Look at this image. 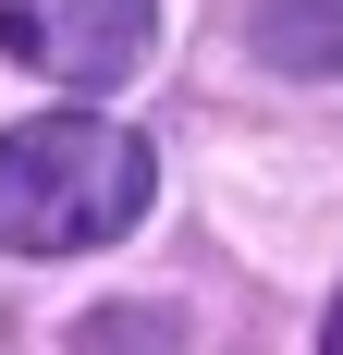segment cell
Wrapping results in <instances>:
<instances>
[{
	"mask_svg": "<svg viewBox=\"0 0 343 355\" xmlns=\"http://www.w3.org/2000/svg\"><path fill=\"white\" fill-rule=\"evenodd\" d=\"M147 196H160V159L110 110H37L0 135V245L12 257H99L147 220Z\"/></svg>",
	"mask_w": 343,
	"mask_h": 355,
	"instance_id": "6da1fadb",
	"label": "cell"
},
{
	"mask_svg": "<svg viewBox=\"0 0 343 355\" xmlns=\"http://www.w3.org/2000/svg\"><path fill=\"white\" fill-rule=\"evenodd\" d=\"M0 49L74 98H110L160 49V0H0Z\"/></svg>",
	"mask_w": 343,
	"mask_h": 355,
	"instance_id": "7a4b0ae2",
	"label": "cell"
},
{
	"mask_svg": "<svg viewBox=\"0 0 343 355\" xmlns=\"http://www.w3.org/2000/svg\"><path fill=\"white\" fill-rule=\"evenodd\" d=\"M245 62L294 73V86H331L343 73V0H245Z\"/></svg>",
	"mask_w": 343,
	"mask_h": 355,
	"instance_id": "3957f363",
	"label": "cell"
},
{
	"mask_svg": "<svg viewBox=\"0 0 343 355\" xmlns=\"http://www.w3.org/2000/svg\"><path fill=\"white\" fill-rule=\"evenodd\" d=\"M319 355H343V294H331V319H319Z\"/></svg>",
	"mask_w": 343,
	"mask_h": 355,
	"instance_id": "277c9868",
	"label": "cell"
}]
</instances>
